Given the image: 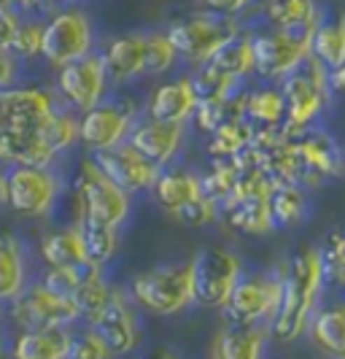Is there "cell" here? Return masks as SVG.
Here are the masks:
<instances>
[{"label":"cell","mask_w":345,"mask_h":359,"mask_svg":"<svg viewBox=\"0 0 345 359\" xmlns=\"http://www.w3.org/2000/svg\"><path fill=\"white\" fill-rule=\"evenodd\" d=\"M49 3H71V0H49Z\"/></svg>","instance_id":"obj_46"},{"label":"cell","mask_w":345,"mask_h":359,"mask_svg":"<svg viewBox=\"0 0 345 359\" xmlns=\"http://www.w3.org/2000/svg\"><path fill=\"white\" fill-rule=\"evenodd\" d=\"M132 195L125 192L94 165V160H84L76 176V205L78 216H87L94 222H106L113 227H122L127 222L132 208Z\"/></svg>","instance_id":"obj_8"},{"label":"cell","mask_w":345,"mask_h":359,"mask_svg":"<svg viewBox=\"0 0 345 359\" xmlns=\"http://www.w3.org/2000/svg\"><path fill=\"white\" fill-rule=\"evenodd\" d=\"M294 154L300 165V184H321L327 179H337L345 170V154L340 144L321 133V130H300L291 135Z\"/></svg>","instance_id":"obj_14"},{"label":"cell","mask_w":345,"mask_h":359,"mask_svg":"<svg viewBox=\"0 0 345 359\" xmlns=\"http://www.w3.org/2000/svg\"><path fill=\"white\" fill-rule=\"evenodd\" d=\"M329 87H332V92H337V95H345V62L340 68L329 71Z\"/></svg>","instance_id":"obj_44"},{"label":"cell","mask_w":345,"mask_h":359,"mask_svg":"<svg viewBox=\"0 0 345 359\" xmlns=\"http://www.w3.org/2000/svg\"><path fill=\"white\" fill-rule=\"evenodd\" d=\"M218 211H221L218 200L208 198V195L202 192L197 200L181 205L178 211H173V216L181 222L183 227H208V224H213L218 219Z\"/></svg>","instance_id":"obj_40"},{"label":"cell","mask_w":345,"mask_h":359,"mask_svg":"<svg viewBox=\"0 0 345 359\" xmlns=\"http://www.w3.org/2000/svg\"><path fill=\"white\" fill-rule=\"evenodd\" d=\"M30 284L27 257L17 235L0 233V303H11Z\"/></svg>","instance_id":"obj_26"},{"label":"cell","mask_w":345,"mask_h":359,"mask_svg":"<svg viewBox=\"0 0 345 359\" xmlns=\"http://www.w3.org/2000/svg\"><path fill=\"white\" fill-rule=\"evenodd\" d=\"M283 294V276H240L230 300L224 303L227 322L265 324L273 322Z\"/></svg>","instance_id":"obj_13"},{"label":"cell","mask_w":345,"mask_h":359,"mask_svg":"<svg viewBox=\"0 0 345 359\" xmlns=\"http://www.w3.org/2000/svg\"><path fill=\"white\" fill-rule=\"evenodd\" d=\"M310 57L318 60L327 71H335L345 62V17L318 22L310 36Z\"/></svg>","instance_id":"obj_30"},{"label":"cell","mask_w":345,"mask_h":359,"mask_svg":"<svg viewBox=\"0 0 345 359\" xmlns=\"http://www.w3.org/2000/svg\"><path fill=\"white\" fill-rule=\"evenodd\" d=\"M218 216L243 235H267L275 230L270 192H232L221 200Z\"/></svg>","instance_id":"obj_19"},{"label":"cell","mask_w":345,"mask_h":359,"mask_svg":"<svg viewBox=\"0 0 345 359\" xmlns=\"http://www.w3.org/2000/svg\"><path fill=\"white\" fill-rule=\"evenodd\" d=\"M270 332L262 324L230 322L211 346V354L218 359H259L267 348Z\"/></svg>","instance_id":"obj_23"},{"label":"cell","mask_w":345,"mask_h":359,"mask_svg":"<svg viewBox=\"0 0 345 359\" xmlns=\"http://www.w3.org/2000/svg\"><path fill=\"white\" fill-rule=\"evenodd\" d=\"M38 254L46 262V268H90L78 224L46 233L38 243Z\"/></svg>","instance_id":"obj_25"},{"label":"cell","mask_w":345,"mask_h":359,"mask_svg":"<svg viewBox=\"0 0 345 359\" xmlns=\"http://www.w3.org/2000/svg\"><path fill=\"white\" fill-rule=\"evenodd\" d=\"M254 122H248L243 114H232L211 133L208 151H211V157H237L254 144Z\"/></svg>","instance_id":"obj_31"},{"label":"cell","mask_w":345,"mask_h":359,"mask_svg":"<svg viewBox=\"0 0 345 359\" xmlns=\"http://www.w3.org/2000/svg\"><path fill=\"white\" fill-rule=\"evenodd\" d=\"M71 348V327H38L19 330L11 343L17 359H65Z\"/></svg>","instance_id":"obj_24"},{"label":"cell","mask_w":345,"mask_h":359,"mask_svg":"<svg viewBox=\"0 0 345 359\" xmlns=\"http://www.w3.org/2000/svg\"><path fill=\"white\" fill-rule=\"evenodd\" d=\"M108 84V71L103 65V57L92 52L57 68L55 92L68 108H73L76 114H84L106 100Z\"/></svg>","instance_id":"obj_12"},{"label":"cell","mask_w":345,"mask_h":359,"mask_svg":"<svg viewBox=\"0 0 345 359\" xmlns=\"http://www.w3.org/2000/svg\"><path fill=\"white\" fill-rule=\"evenodd\" d=\"M205 8L216 11V14H227V17H237L240 11H246L251 6V0H202Z\"/></svg>","instance_id":"obj_43"},{"label":"cell","mask_w":345,"mask_h":359,"mask_svg":"<svg viewBox=\"0 0 345 359\" xmlns=\"http://www.w3.org/2000/svg\"><path fill=\"white\" fill-rule=\"evenodd\" d=\"M92 160L113 184H119L129 195L148 192L151 184L160 176V170H162L160 165H154L148 157H143L127 141L119 146H111V149H103V151H92Z\"/></svg>","instance_id":"obj_16"},{"label":"cell","mask_w":345,"mask_h":359,"mask_svg":"<svg viewBox=\"0 0 345 359\" xmlns=\"http://www.w3.org/2000/svg\"><path fill=\"white\" fill-rule=\"evenodd\" d=\"M92 49H94V27L84 8L62 6L43 22L41 57L52 68H62L78 57H87Z\"/></svg>","instance_id":"obj_7"},{"label":"cell","mask_w":345,"mask_h":359,"mask_svg":"<svg viewBox=\"0 0 345 359\" xmlns=\"http://www.w3.org/2000/svg\"><path fill=\"white\" fill-rule=\"evenodd\" d=\"M237 33H240V25L235 17L216 14L211 8L178 17L167 25V36L178 52V60L189 65H205L218 46H224Z\"/></svg>","instance_id":"obj_5"},{"label":"cell","mask_w":345,"mask_h":359,"mask_svg":"<svg viewBox=\"0 0 345 359\" xmlns=\"http://www.w3.org/2000/svg\"><path fill=\"white\" fill-rule=\"evenodd\" d=\"M265 17L278 30H316L318 8L316 0H267Z\"/></svg>","instance_id":"obj_32"},{"label":"cell","mask_w":345,"mask_h":359,"mask_svg":"<svg viewBox=\"0 0 345 359\" xmlns=\"http://www.w3.org/2000/svg\"><path fill=\"white\" fill-rule=\"evenodd\" d=\"M22 17L24 14L19 11L11 0H0V49H11Z\"/></svg>","instance_id":"obj_41"},{"label":"cell","mask_w":345,"mask_h":359,"mask_svg":"<svg viewBox=\"0 0 345 359\" xmlns=\"http://www.w3.org/2000/svg\"><path fill=\"white\" fill-rule=\"evenodd\" d=\"M205 65L213 68L216 73L235 79V81H243L246 76L254 73V43H251V36H243V33L232 36L224 46H218Z\"/></svg>","instance_id":"obj_29"},{"label":"cell","mask_w":345,"mask_h":359,"mask_svg":"<svg viewBox=\"0 0 345 359\" xmlns=\"http://www.w3.org/2000/svg\"><path fill=\"white\" fill-rule=\"evenodd\" d=\"M111 294H113V287L106 281L103 268H94V265H92V268L84 270L78 287L73 292V300H76V306L81 311V322L90 324L92 319L100 313V308L111 300Z\"/></svg>","instance_id":"obj_35"},{"label":"cell","mask_w":345,"mask_h":359,"mask_svg":"<svg viewBox=\"0 0 345 359\" xmlns=\"http://www.w3.org/2000/svg\"><path fill=\"white\" fill-rule=\"evenodd\" d=\"M324 284L327 281L318 249H300L291 257L289 268L283 273L281 306L270 322V335L275 341L291 343L308 330Z\"/></svg>","instance_id":"obj_2"},{"label":"cell","mask_w":345,"mask_h":359,"mask_svg":"<svg viewBox=\"0 0 345 359\" xmlns=\"http://www.w3.org/2000/svg\"><path fill=\"white\" fill-rule=\"evenodd\" d=\"M57 108V92L43 87L0 90V165H55L46 127Z\"/></svg>","instance_id":"obj_1"},{"label":"cell","mask_w":345,"mask_h":359,"mask_svg":"<svg viewBox=\"0 0 345 359\" xmlns=\"http://www.w3.org/2000/svg\"><path fill=\"white\" fill-rule=\"evenodd\" d=\"M8 181V211L24 219H43L52 216L65 181L55 170V165H3Z\"/></svg>","instance_id":"obj_4"},{"label":"cell","mask_w":345,"mask_h":359,"mask_svg":"<svg viewBox=\"0 0 345 359\" xmlns=\"http://www.w3.org/2000/svg\"><path fill=\"white\" fill-rule=\"evenodd\" d=\"M76 224L84 238V252H87L90 265L106 270L119 252V227L106 224V222H94L87 216H76Z\"/></svg>","instance_id":"obj_27"},{"label":"cell","mask_w":345,"mask_h":359,"mask_svg":"<svg viewBox=\"0 0 345 359\" xmlns=\"http://www.w3.org/2000/svg\"><path fill=\"white\" fill-rule=\"evenodd\" d=\"M14 6H17L22 14H36V11H41L49 0H11Z\"/></svg>","instance_id":"obj_45"},{"label":"cell","mask_w":345,"mask_h":359,"mask_svg":"<svg viewBox=\"0 0 345 359\" xmlns=\"http://www.w3.org/2000/svg\"><path fill=\"white\" fill-rule=\"evenodd\" d=\"M310 30H267L251 36L254 73L267 81H281L310 57Z\"/></svg>","instance_id":"obj_11"},{"label":"cell","mask_w":345,"mask_h":359,"mask_svg":"<svg viewBox=\"0 0 345 359\" xmlns=\"http://www.w3.org/2000/svg\"><path fill=\"white\" fill-rule=\"evenodd\" d=\"M41 38H43V22L33 17V14H24L22 22H19V30L14 36L11 49H14V54L22 62L36 60V57H41Z\"/></svg>","instance_id":"obj_38"},{"label":"cell","mask_w":345,"mask_h":359,"mask_svg":"<svg viewBox=\"0 0 345 359\" xmlns=\"http://www.w3.org/2000/svg\"><path fill=\"white\" fill-rule=\"evenodd\" d=\"M90 327H94L97 335L108 343L111 354H132L141 341L135 308L129 306V297L122 289H113L111 300L100 308V313L92 319Z\"/></svg>","instance_id":"obj_17"},{"label":"cell","mask_w":345,"mask_h":359,"mask_svg":"<svg viewBox=\"0 0 345 359\" xmlns=\"http://www.w3.org/2000/svg\"><path fill=\"white\" fill-rule=\"evenodd\" d=\"M154 195V203L164 208L167 214L178 211L181 205L197 200L202 195V176H197L195 170H186V168H162L157 181L151 184L148 189Z\"/></svg>","instance_id":"obj_22"},{"label":"cell","mask_w":345,"mask_h":359,"mask_svg":"<svg viewBox=\"0 0 345 359\" xmlns=\"http://www.w3.org/2000/svg\"><path fill=\"white\" fill-rule=\"evenodd\" d=\"M135 125V111L122 100H103L78 116V144L90 151H103L127 141Z\"/></svg>","instance_id":"obj_15"},{"label":"cell","mask_w":345,"mask_h":359,"mask_svg":"<svg viewBox=\"0 0 345 359\" xmlns=\"http://www.w3.org/2000/svg\"><path fill=\"white\" fill-rule=\"evenodd\" d=\"M281 92L286 97V122H283V127L289 133L308 130L329 103V95H332L329 71L318 60L308 57L297 71H291L289 76L281 79Z\"/></svg>","instance_id":"obj_6"},{"label":"cell","mask_w":345,"mask_h":359,"mask_svg":"<svg viewBox=\"0 0 345 359\" xmlns=\"http://www.w3.org/2000/svg\"><path fill=\"white\" fill-rule=\"evenodd\" d=\"M0 354H3V341H0Z\"/></svg>","instance_id":"obj_47"},{"label":"cell","mask_w":345,"mask_h":359,"mask_svg":"<svg viewBox=\"0 0 345 359\" xmlns=\"http://www.w3.org/2000/svg\"><path fill=\"white\" fill-rule=\"evenodd\" d=\"M129 297L135 306L154 316H178L195 303L189 262H162L138 273L129 281Z\"/></svg>","instance_id":"obj_3"},{"label":"cell","mask_w":345,"mask_h":359,"mask_svg":"<svg viewBox=\"0 0 345 359\" xmlns=\"http://www.w3.org/2000/svg\"><path fill=\"white\" fill-rule=\"evenodd\" d=\"M270 211H273L275 227H297L308 216V200L302 192V184H294V181L273 184Z\"/></svg>","instance_id":"obj_34"},{"label":"cell","mask_w":345,"mask_h":359,"mask_svg":"<svg viewBox=\"0 0 345 359\" xmlns=\"http://www.w3.org/2000/svg\"><path fill=\"white\" fill-rule=\"evenodd\" d=\"M197 90L192 76H181L173 81H164L154 87L146 100V116L160 119V122H181L186 125L197 108Z\"/></svg>","instance_id":"obj_20"},{"label":"cell","mask_w":345,"mask_h":359,"mask_svg":"<svg viewBox=\"0 0 345 359\" xmlns=\"http://www.w3.org/2000/svg\"><path fill=\"white\" fill-rule=\"evenodd\" d=\"M103 57V65L108 71L111 84H129L143 76L146 62V33H127L108 41Z\"/></svg>","instance_id":"obj_21"},{"label":"cell","mask_w":345,"mask_h":359,"mask_svg":"<svg viewBox=\"0 0 345 359\" xmlns=\"http://www.w3.org/2000/svg\"><path fill=\"white\" fill-rule=\"evenodd\" d=\"M183 138H186V125H181V122H160V119L146 116V119L132 125L127 144L135 146L154 165L167 168L178 157Z\"/></svg>","instance_id":"obj_18"},{"label":"cell","mask_w":345,"mask_h":359,"mask_svg":"<svg viewBox=\"0 0 345 359\" xmlns=\"http://www.w3.org/2000/svg\"><path fill=\"white\" fill-rule=\"evenodd\" d=\"M310 332L321 351L345 359V306H329L313 313Z\"/></svg>","instance_id":"obj_33"},{"label":"cell","mask_w":345,"mask_h":359,"mask_svg":"<svg viewBox=\"0 0 345 359\" xmlns=\"http://www.w3.org/2000/svg\"><path fill=\"white\" fill-rule=\"evenodd\" d=\"M71 359H108L113 357L108 348V343L97 335V330L84 324V330L73 332L71 330V348H68Z\"/></svg>","instance_id":"obj_39"},{"label":"cell","mask_w":345,"mask_h":359,"mask_svg":"<svg viewBox=\"0 0 345 359\" xmlns=\"http://www.w3.org/2000/svg\"><path fill=\"white\" fill-rule=\"evenodd\" d=\"M11 324L17 330H38V327H73L81 322V311L68 294H57L41 281L27 284L17 300L8 303Z\"/></svg>","instance_id":"obj_10"},{"label":"cell","mask_w":345,"mask_h":359,"mask_svg":"<svg viewBox=\"0 0 345 359\" xmlns=\"http://www.w3.org/2000/svg\"><path fill=\"white\" fill-rule=\"evenodd\" d=\"M243 116L256 127H275L286 122V97L281 87H256L251 92H243Z\"/></svg>","instance_id":"obj_28"},{"label":"cell","mask_w":345,"mask_h":359,"mask_svg":"<svg viewBox=\"0 0 345 359\" xmlns=\"http://www.w3.org/2000/svg\"><path fill=\"white\" fill-rule=\"evenodd\" d=\"M189 268H192L195 303L208 308H224L237 278L243 276L240 257L224 246H208L197 252L195 259L189 262Z\"/></svg>","instance_id":"obj_9"},{"label":"cell","mask_w":345,"mask_h":359,"mask_svg":"<svg viewBox=\"0 0 345 359\" xmlns=\"http://www.w3.org/2000/svg\"><path fill=\"white\" fill-rule=\"evenodd\" d=\"M178 62V52L173 46V41L167 36V30H154L146 33V62L143 76H162Z\"/></svg>","instance_id":"obj_36"},{"label":"cell","mask_w":345,"mask_h":359,"mask_svg":"<svg viewBox=\"0 0 345 359\" xmlns=\"http://www.w3.org/2000/svg\"><path fill=\"white\" fill-rule=\"evenodd\" d=\"M19 68L22 60L14 54V49H0V90L19 84Z\"/></svg>","instance_id":"obj_42"},{"label":"cell","mask_w":345,"mask_h":359,"mask_svg":"<svg viewBox=\"0 0 345 359\" xmlns=\"http://www.w3.org/2000/svg\"><path fill=\"white\" fill-rule=\"evenodd\" d=\"M321 254V268H324V281L335 287L345 289V227H337L324 238Z\"/></svg>","instance_id":"obj_37"}]
</instances>
